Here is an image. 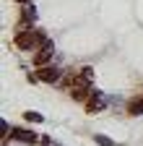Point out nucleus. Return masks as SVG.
I'll use <instances>...</instances> for the list:
<instances>
[{
	"label": "nucleus",
	"mask_w": 143,
	"mask_h": 146,
	"mask_svg": "<svg viewBox=\"0 0 143 146\" xmlns=\"http://www.w3.org/2000/svg\"><path fill=\"white\" fill-rule=\"evenodd\" d=\"M44 44V36L39 31H21L16 34V47L18 50H39Z\"/></svg>",
	"instance_id": "nucleus-1"
},
{
	"label": "nucleus",
	"mask_w": 143,
	"mask_h": 146,
	"mask_svg": "<svg viewBox=\"0 0 143 146\" xmlns=\"http://www.w3.org/2000/svg\"><path fill=\"white\" fill-rule=\"evenodd\" d=\"M70 94H73V99H78V102L91 99V84H88V76L73 78V84H70Z\"/></svg>",
	"instance_id": "nucleus-2"
},
{
	"label": "nucleus",
	"mask_w": 143,
	"mask_h": 146,
	"mask_svg": "<svg viewBox=\"0 0 143 146\" xmlns=\"http://www.w3.org/2000/svg\"><path fill=\"white\" fill-rule=\"evenodd\" d=\"M34 78L47 81V84H55V81L60 78V70H57V68H49V65H42V68L37 70V76H34Z\"/></svg>",
	"instance_id": "nucleus-3"
},
{
	"label": "nucleus",
	"mask_w": 143,
	"mask_h": 146,
	"mask_svg": "<svg viewBox=\"0 0 143 146\" xmlns=\"http://www.w3.org/2000/svg\"><path fill=\"white\" fill-rule=\"evenodd\" d=\"M52 52H55V44H52V42H44V44L37 50V60H34V63H37L39 68H42V65H47V60L52 58Z\"/></svg>",
	"instance_id": "nucleus-4"
},
{
	"label": "nucleus",
	"mask_w": 143,
	"mask_h": 146,
	"mask_svg": "<svg viewBox=\"0 0 143 146\" xmlns=\"http://www.w3.org/2000/svg\"><path fill=\"white\" fill-rule=\"evenodd\" d=\"M11 136H13V138H18V141H24V143H34V141H37V136H34L31 131H21V128L11 131Z\"/></svg>",
	"instance_id": "nucleus-5"
},
{
	"label": "nucleus",
	"mask_w": 143,
	"mask_h": 146,
	"mask_svg": "<svg viewBox=\"0 0 143 146\" xmlns=\"http://www.w3.org/2000/svg\"><path fill=\"white\" fill-rule=\"evenodd\" d=\"M34 18H37V11H34V5L24 3V13H21V21H24V24H34Z\"/></svg>",
	"instance_id": "nucleus-6"
},
{
	"label": "nucleus",
	"mask_w": 143,
	"mask_h": 146,
	"mask_svg": "<svg viewBox=\"0 0 143 146\" xmlns=\"http://www.w3.org/2000/svg\"><path fill=\"white\" fill-rule=\"evenodd\" d=\"M128 112H130V115H143V97H140V99H133V102H130Z\"/></svg>",
	"instance_id": "nucleus-7"
},
{
	"label": "nucleus",
	"mask_w": 143,
	"mask_h": 146,
	"mask_svg": "<svg viewBox=\"0 0 143 146\" xmlns=\"http://www.w3.org/2000/svg\"><path fill=\"white\" fill-rule=\"evenodd\" d=\"M94 141H96L99 146H117L112 138H107V136H101V133H96V136H94Z\"/></svg>",
	"instance_id": "nucleus-8"
},
{
	"label": "nucleus",
	"mask_w": 143,
	"mask_h": 146,
	"mask_svg": "<svg viewBox=\"0 0 143 146\" xmlns=\"http://www.w3.org/2000/svg\"><path fill=\"white\" fill-rule=\"evenodd\" d=\"M86 110H88V112H99V110H101V102H99L96 97H91V99H88V107H86Z\"/></svg>",
	"instance_id": "nucleus-9"
},
{
	"label": "nucleus",
	"mask_w": 143,
	"mask_h": 146,
	"mask_svg": "<svg viewBox=\"0 0 143 146\" xmlns=\"http://www.w3.org/2000/svg\"><path fill=\"white\" fill-rule=\"evenodd\" d=\"M24 117H26L29 123H42V115H39V112H31V110H29V112H24Z\"/></svg>",
	"instance_id": "nucleus-10"
},
{
	"label": "nucleus",
	"mask_w": 143,
	"mask_h": 146,
	"mask_svg": "<svg viewBox=\"0 0 143 146\" xmlns=\"http://www.w3.org/2000/svg\"><path fill=\"white\" fill-rule=\"evenodd\" d=\"M18 3H29V0H18Z\"/></svg>",
	"instance_id": "nucleus-11"
}]
</instances>
